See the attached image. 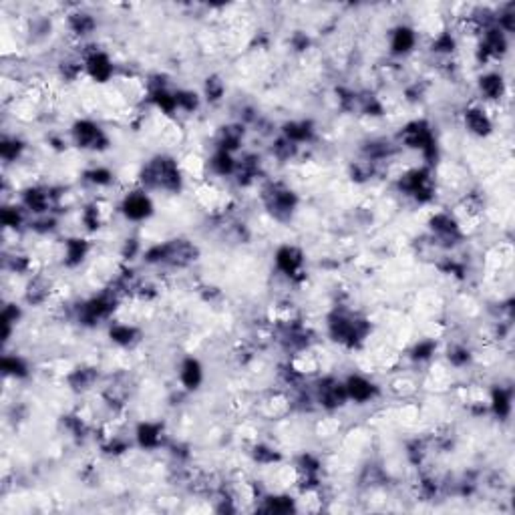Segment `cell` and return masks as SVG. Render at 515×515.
<instances>
[{"label": "cell", "mask_w": 515, "mask_h": 515, "mask_svg": "<svg viewBox=\"0 0 515 515\" xmlns=\"http://www.w3.org/2000/svg\"><path fill=\"white\" fill-rule=\"evenodd\" d=\"M121 212L125 213V218H129L133 222L146 220L147 215L151 213V199L146 194V189L125 194L123 203H121Z\"/></svg>", "instance_id": "1"}, {"label": "cell", "mask_w": 515, "mask_h": 515, "mask_svg": "<svg viewBox=\"0 0 515 515\" xmlns=\"http://www.w3.org/2000/svg\"><path fill=\"white\" fill-rule=\"evenodd\" d=\"M346 393H348V401H357V403H369L374 396V386L369 379L360 377V374H353L346 381Z\"/></svg>", "instance_id": "2"}, {"label": "cell", "mask_w": 515, "mask_h": 515, "mask_svg": "<svg viewBox=\"0 0 515 515\" xmlns=\"http://www.w3.org/2000/svg\"><path fill=\"white\" fill-rule=\"evenodd\" d=\"M417 45V32L410 27H396L391 35V51L395 54H407Z\"/></svg>", "instance_id": "3"}, {"label": "cell", "mask_w": 515, "mask_h": 515, "mask_svg": "<svg viewBox=\"0 0 515 515\" xmlns=\"http://www.w3.org/2000/svg\"><path fill=\"white\" fill-rule=\"evenodd\" d=\"M179 381L185 389H198L201 383V367L196 358H187L179 369Z\"/></svg>", "instance_id": "4"}, {"label": "cell", "mask_w": 515, "mask_h": 515, "mask_svg": "<svg viewBox=\"0 0 515 515\" xmlns=\"http://www.w3.org/2000/svg\"><path fill=\"white\" fill-rule=\"evenodd\" d=\"M224 91H225L224 81L220 79V77H208V79H206V97H208L210 101L222 99Z\"/></svg>", "instance_id": "5"}]
</instances>
